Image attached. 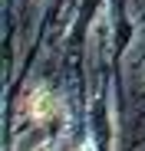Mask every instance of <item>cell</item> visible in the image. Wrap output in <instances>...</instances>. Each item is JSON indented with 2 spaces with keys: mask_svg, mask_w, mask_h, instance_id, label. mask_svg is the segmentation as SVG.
<instances>
[{
  "mask_svg": "<svg viewBox=\"0 0 145 151\" xmlns=\"http://www.w3.org/2000/svg\"><path fill=\"white\" fill-rule=\"evenodd\" d=\"M76 151H92V148H89V145H83V148H76Z\"/></svg>",
  "mask_w": 145,
  "mask_h": 151,
  "instance_id": "cell-1",
  "label": "cell"
}]
</instances>
